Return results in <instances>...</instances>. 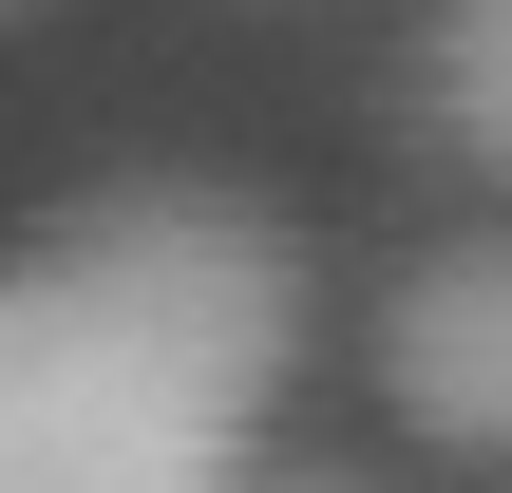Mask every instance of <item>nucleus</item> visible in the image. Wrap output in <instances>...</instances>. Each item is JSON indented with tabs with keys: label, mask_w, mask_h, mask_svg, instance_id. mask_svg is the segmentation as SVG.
Listing matches in <instances>:
<instances>
[{
	"label": "nucleus",
	"mask_w": 512,
	"mask_h": 493,
	"mask_svg": "<svg viewBox=\"0 0 512 493\" xmlns=\"http://www.w3.org/2000/svg\"><path fill=\"white\" fill-rule=\"evenodd\" d=\"M38 285L95 304V323H114L171 399H209L228 437L266 418V380H285V342H304V266H285L228 190H95V209L38 228Z\"/></svg>",
	"instance_id": "f257e3e1"
},
{
	"label": "nucleus",
	"mask_w": 512,
	"mask_h": 493,
	"mask_svg": "<svg viewBox=\"0 0 512 493\" xmlns=\"http://www.w3.org/2000/svg\"><path fill=\"white\" fill-rule=\"evenodd\" d=\"M0 493H228V418L171 399L38 266L0 285Z\"/></svg>",
	"instance_id": "f03ea898"
},
{
	"label": "nucleus",
	"mask_w": 512,
	"mask_h": 493,
	"mask_svg": "<svg viewBox=\"0 0 512 493\" xmlns=\"http://www.w3.org/2000/svg\"><path fill=\"white\" fill-rule=\"evenodd\" d=\"M380 399L437 456H512V247H437L380 304Z\"/></svg>",
	"instance_id": "7ed1b4c3"
},
{
	"label": "nucleus",
	"mask_w": 512,
	"mask_h": 493,
	"mask_svg": "<svg viewBox=\"0 0 512 493\" xmlns=\"http://www.w3.org/2000/svg\"><path fill=\"white\" fill-rule=\"evenodd\" d=\"M418 95H437V133H456V152L512 190V0H437V38H418Z\"/></svg>",
	"instance_id": "20e7f679"
},
{
	"label": "nucleus",
	"mask_w": 512,
	"mask_h": 493,
	"mask_svg": "<svg viewBox=\"0 0 512 493\" xmlns=\"http://www.w3.org/2000/svg\"><path fill=\"white\" fill-rule=\"evenodd\" d=\"M247 493H361V475H247Z\"/></svg>",
	"instance_id": "39448f33"
}]
</instances>
